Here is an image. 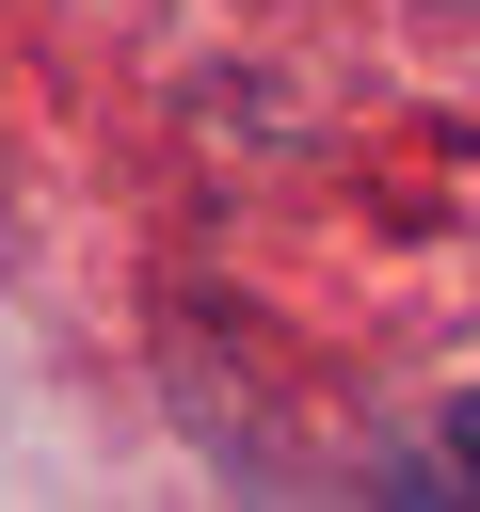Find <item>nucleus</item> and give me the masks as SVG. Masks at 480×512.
<instances>
[{
	"label": "nucleus",
	"instance_id": "1",
	"mask_svg": "<svg viewBox=\"0 0 480 512\" xmlns=\"http://www.w3.org/2000/svg\"><path fill=\"white\" fill-rule=\"evenodd\" d=\"M448 464H464V480H480V400H464V416H448Z\"/></svg>",
	"mask_w": 480,
	"mask_h": 512
}]
</instances>
